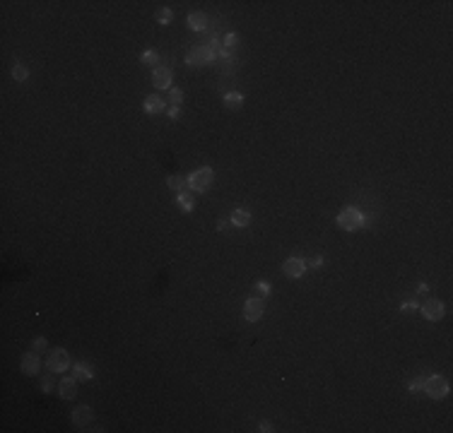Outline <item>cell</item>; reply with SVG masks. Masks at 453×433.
Returning a JSON list of instances; mask_svg holds the SVG:
<instances>
[{
  "instance_id": "1",
  "label": "cell",
  "mask_w": 453,
  "mask_h": 433,
  "mask_svg": "<svg viewBox=\"0 0 453 433\" xmlns=\"http://www.w3.org/2000/svg\"><path fill=\"white\" fill-rule=\"evenodd\" d=\"M367 224H369L367 214L362 209H357V207H347V209H342L337 214V226L345 229V231H357V229H362Z\"/></svg>"
},
{
  "instance_id": "2",
  "label": "cell",
  "mask_w": 453,
  "mask_h": 433,
  "mask_svg": "<svg viewBox=\"0 0 453 433\" xmlns=\"http://www.w3.org/2000/svg\"><path fill=\"white\" fill-rule=\"evenodd\" d=\"M422 390L429 395L432 399H444V397L449 395V383H446L441 376H429V378H424Z\"/></svg>"
},
{
  "instance_id": "3",
  "label": "cell",
  "mask_w": 453,
  "mask_h": 433,
  "mask_svg": "<svg viewBox=\"0 0 453 433\" xmlns=\"http://www.w3.org/2000/svg\"><path fill=\"white\" fill-rule=\"evenodd\" d=\"M210 183H212V169L210 166H203V169H198L188 176V188L196 190V193H205L210 188Z\"/></svg>"
},
{
  "instance_id": "4",
  "label": "cell",
  "mask_w": 453,
  "mask_h": 433,
  "mask_svg": "<svg viewBox=\"0 0 453 433\" xmlns=\"http://www.w3.org/2000/svg\"><path fill=\"white\" fill-rule=\"evenodd\" d=\"M186 60H188V65H196V68H198V65H207V63H212V60H215V53H212L210 46L198 43V46H193V48L188 51Z\"/></svg>"
},
{
  "instance_id": "5",
  "label": "cell",
  "mask_w": 453,
  "mask_h": 433,
  "mask_svg": "<svg viewBox=\"0 0 453 433\" xmlns=\"http://www.w3.org/2000/svg\"><path fill=\"white\" fill-rule=\"evenodd\" d=\"M46 366H48L51 373H63V371H68V366H70V356H68L65 349H53V352H48Z\"/></svg>"
},
{
  "instance_id": "6",
  "label": "cell",
  "mask_w": 453,
  "mask_h": 433,
  "mask_svg": "<svg viewBox=\"0 0 453 433\" xmlns=\"http://www.w3.org/2000/svg\"><path fill=\"white\" fill-rule=\"evenodd\" d=\"M263 313H265V303L256 296V299H248L246 303H244V318H246L248 322H256V320H260L263 318Z\"/></svg>"
},
{
  "instance_id": "7",
  "label": "cell",
  "mask_w": 453,
  "mask_h": 433,
  "mask_svg": "<svg viewBox=\"0 0 453 433\" xmlns=\"http://www.w3.org/2000/svg\"><path fill=\"white\" fill-rule=\"evenodd\" d=\"M282 270H285V275L287 277L299 279V277H304V272H306V263H304L301 258H287L285 265H282Z\"/></svg>"
},
{
  "instance_id": "8",
  "label": "cell",
  "mask_w": 453,
  "mask_h": 433,
  "mask_svg": "<svg viewBox=\"0 0 453 433\" xmlns=\"http://www.w3.org/2000/svg\"><path fill=\"white\" fill-rule=\"evenodd\" d=\"M422 313H424L427 320H441L444 318V303L439 299H429V301H424Z\"/></svg>"
},
{
  "instance_id": "9",
  "label": "cell",
  "mask_w": 453,
  "mask_h": 433,
  "mask_svg": "<svg viewBox=\"0 0 453 433\" xmlns=\"http://www.w3.org/2000/svg\"><path fill=\"white\" fill-rule=\"evenodd\" d=\"M70 421H73V424H75L78 429H84V426H89V424H92V407L82 404V407L73 409V414H70Z\"/></svg>"
},
{
  "instance_id": "10",
  "label": "cell",
  "mask_w": 453,
  "mask_h": 433,
  "mask_svg": "<svg viewBox=\"0 0 453 433\" xmlns=\"http://www.w3.org/2000/svg\"><path fill=\"white\" fill-rule=\"evenodd\" d=\"M39 368H41V361H39L37 352H27V354L22 356V371H24V376H37Z\"/></svg>"
},
{
  "instance_id": "11",
  "label": "cell",
  "mask_w": 453,
  "mask_h": 433,
  "mask_svg": "<svg viewBox=\"0 0 453 433\" xmlns=\"http://www.w3.org/2000/svg\"><path fill=\"white\" fill-rule=\"evenodd\" d=\"M58 395H60L63 399H73V397L78 395V378H75V376H73V378H63L60 385H58Z\"/></svg>"
},
{
  "instance_id": "12",
  "label": "cell",
  "mask_w": 453,
  "mask_h": 433,
  "mask_svg": "<svg viewBox=\"0 0 453 433\" xmlns=\"http://www.w3.org/2000/svg\"><path fill=\"white\" fill-rule=\"evenodd\" d=\"M152 82H155L157 89H169L171 87V70L169 68H155Z\"/></svg>"
},
{
  "instance_id": "13",
  "label": "cell",
  "mask_w": 453,
  "mask_h": 433,
  "mask_svg": "<svg viewBox=\"0 0 453 433\" xmlns=\"http://www.w3.org/2000/svg\"><path fill=\"white\" fill-rule=\"evenodd\" d=\"M164 109H166V106H164V99H162V96L152 94V96H147V99H145V111H147V113L157 116V113H162Z\"/></svg>"
},
{
  "instance_id": "14",
  "label": "cell",
  "mask_w": 453,
  "mask_h": 433,
  "mask_svg": "<svg viewBox=\"0 0 453 433\" xmlns=\"http://www.w3.org/2000/svg\"><path fill=\"white\" fill-rule=\"evenodd\" d=\"M186 22H188V27H191L193 32H203L207 27V15L205 12H191Z\"/></svg>"
},
{
  "instance_id": "15",
  "label": "cell",
  "mask_w": 453,
  "mask_h": 433,
  "mask_svg": "<svg viewBox=\"0 0 453 433\" xmlns=\"http://www.w3.org/2000/svg\"><path fill=\"white\" fill-rule=\"evenodd\" d=\"M73 376H75L78 380H92V378H94V371H92V366H89V363L78 361V363L73 366Z\"/></svg>"
},
{
  "instance_id": "16",
  "label": "cell",
  "mask_w": 453,
  "mask_h": 433,
  "mask_svg": "<svg viewBox=\"0 0 453 433\" xmlns=\"http://www.w3.org/2000/svg\"><path fill=\"white\" fill-rule=\"evenodd\" d=\"M232 224L239 226V229H244V226L251 224V214H248L246 209H234L232 212Z\"/></svg>"
},
{
  "instance_id": "17",
  "label": "cell",
  "mask_w": 453,
  "mask_h": 433,
  "mask_svg": "<svg viewBox=\"0 0 453 433\" xmlns=\"http://www.w3.org/2000/svg\"><path fill=\"white\" fill-rule=\"evenodd\" d=\"M176 205H178V209L181 212H191L193 207H196V202H193V197L188 195V193H176Z\"/></svg>"
},
{
  "instance_id": "18",
  "label": "cell",
  "mask_w": 453,
  "mask_h": 433,
  "mask_svg": "<svg viewBox=\"0 0 453 433\" xmlns=\"http://www.w3.org/2000/svg\"><path fill=\"white\" fill-rule=\"evenodd\" d=\"M241 104H244V96H241L239 92L224 94V106H227V109H241Z\"/></svg>"
},
{
  "instance_id": "19",
  "label": "cell",
  "mask_w": 453,
  "mask_h": 433,
  "mask_svg": "<svg viewBox=\"0 0 453 433\" xmlns=\"http://www.w3.org/2000/svg\"><path fill=\"white\" fill-rule=\"evenodd\" d=\"M166 186H169L171 190L181 193V190L188 186V178H181V176H169V178H166Z\"/></svg>"
},
{
  "instance_id": "20",
  "label": "cell",
  "mask_w": 453,
  "mask_h": 433,
  "mask_svg": "<svg viewBox=\"0 0 453 433\" xmlns=\"http://www.w3.org/2000/svg\"><path fill=\"white\" fill-rule=\"evenodd\" d=\"M140 60H142L145 65H150V68H157V63H159V53L150 48V51H145V53L140 56Z\"/></svg>"
},
{
  "instance_id": "21",
  "label": "cell",
  "mask_w": 453,
  "mask_h": 433,
  "mask_svg": "<svg viewBox=\"0 0 453 433\" xmlns=\"http://www.w3.org/2000/svg\"><path fill=\"white\" fill-rule=\"evenodd\" d=\"M12 77H15V82H24V79L29 77V70H27L24 65L15 63V65H12Z\"/></svg>"
},
{
  "instance_id": "22",
  "label": "cell",
  "mask_w": 453,
  "mask_h": 433,
  "mask_svg": "<svg viewBox=\"0 0 453 433\" xmlns=\"http://www.w3.org/2000/svg\"><path fill=\"white\" fill-rule=\"evenodd\" d=\"M181 101H183V92L178 87H171L169 89V104L171 106H181Z\"/></svg>"
},
{
  "instance_id": "23",
  "label": "cell",
  "mask_w": 453,
  "mask_h": 433,
  "mask_svg": "<svg viewBox=\"0 0 453 433\" xmlns=\"http://www.w3.org/2000/svg\"><path fill=\"white\" fill-rule=\"evenodd\" d=\"M171 17H174V12H171L169 7H162V10L157 12V22H159V24H169Z\"/></svg>"
},
{
  "instance_id": "24",
  "label": "cell",
  "mask_w": 453,
  "mask_h": 433,
  "mask_svg": "<svg viewBox=\"0 0 453 433\" xmlns=\"http://www.w3.org/2000/svg\"><path fill=\"white\" fill-rule=\"evenodd\" d=\"M41 390H43V393H51V390H53V373H51V376H46V378L41 380Z\"/></svg>"
},
{
  "instance_id": "25",
  "label": "cell",
  "mask_w": 453,
  "mask_h": 433,
  "mask_svg": "<svg viewBox=\"0 0 453 433\" xmlns=\"http://www.w3.org/2000/svg\"><path fill=\"white\" fill-rule=\"evenodd\" d=\"M32 349H34V352H43V349H46V339H43V337H37V339L32 342Z\"/></svg>"
},
{
  "instance_id": "26",
  "label": "cell",
  "mask_w": 453,
  "mask_h": 433,
  "mask_svg": "<svg viewBox=\"0 0 453 433\" xmlns=\"http://www.w3.org/2000/svg\"><path fill=\"white\" fill-rule=\"evenodd\" d=\"M422 385H424V378H414V380L410 383V393H419Z\"/></svg>"
},
{
  "instance_id": "27",
  "label": "cell",
  "mask_w": 453,
  "mask_h": 433,
  "mask_svg": "<svg viewBox=\"0 0 453 433\" xmlns=\"http://www.w3.org/2000/svg\"><path fill=\"white\" fill-rule=\"evenodd\" d=\"M256 291H260V294H270V284L268 282H256Z\"/></svg>"
},
{
  "instance_id": "28",
  "label": "cell",
  "mask_w": 453,
  "mask_h": 433,
  "mask_svg": "<svg viewBox=\"0 0 453 433\" xmlns=\"http://www.w3.org/2000/svg\"><path fill=\"white\" fill-rule=\"evenodd\" d=\"M236 41H239V37H236V34H227V37H224V46H227V48H232V46H236Z\"/></svg>"
},
{
  "instance_id": "29",
  "label": "cell",
  "mask_w": 453,
  "mask_h": 433,
  "mask_svg": "<svg viewBox=\"0 0 453 433\" xmlns=\"http://www.w3.org/2000/svg\"><path fill=\"white\" fill-rule=\"evenodd\" d=\"M258 431H263V433H270V431H273V426H270V421H260V426H258Z\"/></svg>"
},
{
  "instance_id": "30",
  "label": "cell",
  "mask_w": 453,
  "mask_h": 433,
  "mask_svg": "<svg viewBox=\"0 0 453 433\" xmlns=\"http://www.w3.org/2000/svg\"><path fill=\"white\" fill-rule=\"evenodd\" d=\"M166 113H169V118H178V106H169Z\"/></svg>"
},
{
  "instance_id": "31",
  "label": "cell",
  "mask_w": 453,
  "mask_h": 433,
  "mask_svg": "<svg viewBox=\"0 0 453 433\" xmlns=\"http://www.w3.org/2000/svg\"><path fill=\"white\" fill-rule=\"evenodd\" d=\"M309 265H311V267H321V265H323V258H314Z\"/></svg>"
},
{
  "instance_id": "32",
  "label": "cell",
  "mask_w": 453,
  "mask_h": 433,
  "mask_svg": "<svg viewBox=\"0 0 453 433\" xmlns=\"http://www.w3.org/2000/svg\"><path fill=\"white\" fill-rule=\"evenodd\" d=\"M412 308H417V303H414V301H408V303H403V311H412Z\"/></svg>"
}]
</instances>
